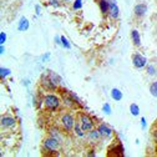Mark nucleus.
Masks as SVG:
<instances>
[{
    "mask_svg": "<svg viewBox=\"0 0 157 157\" xmlns=\"http://www.w3.org/2000/svg\"><path fill=\"white\" fill-rule=\"evenodd\" d=\"M41 146L46 155H57V151L61 148V141H59L57 139L49 135L43 140Z\"/></svg>",
    "mask_w": 157,
    "mask_h": 157,
    "instance_id": "nucleus-1",
    "label": "nucleus"
},
{
    "mask_svg": "<svg viewBox=\"0 0 157 157\" xmlns=\"http://www.w3.org/2000/svg\"><path fill=\"white\" fill-rule=\"evenodd\" d=\"M43 101H44V106L49 111H56V110H59V107L61 105V97L56 94L49 92L43 96Z\"/></svg>",
    "mask_w": 157,
    "mask_h": 157,
    "instance_id": "nucleus-2",
    "label": "nucleus"
},
{
    "mask_svg": "<svg viewBox=\"0 0 157 157\" xmlns=\"http://www.w3.org/2000/svg\"><path fill=\"white\" fill-rule=\"evenodd\" d=\"M60 125H61V128L64 130V131H66V132H69V131H72V128H74V126H75V119H74V116L71 115V113H69V112H64L61 116H60Z\"/></svg>",
    "mask_w": 157,
    "mask_h": 157,
    "instance_id": "nucleus-3",
    "label": "nucleus"
},
{
    "mask_svg": "<svg viewBox=\"0 0 157 157\" xmlns=\"http://www.w3.org/2000/svg\"><path fill=\"white\" fill-rule=\"evenodd\" d=\"M77 121H78V124L81 125V127H82L86 132L90 131V130H92L94 126H95V124H94V119H92L90 115H87V113H85V112L78 113V119H77Z\"/></svg>",
    "mask_w": 157,
    "mask_h": 157,
    "instance_id": "nucleus-4",
    "label": "nucleus"
},
{
    "mask_svg": "<svg viewBox=\"0 0 157 157\" xmlns=\"http://www.w3.org/2000/svg\"><path fill=\"white\" fill-rule=\"evenodd\" d=\"M0 125H2L3 130H10L14 128L16 126V119L11 115H3L2 116V121H0Z\"/></svg>",
    "mask_w": 157,
    "mask_h": 157,
    "instance_id": "nucleus-5",
    "label": "nucleus"
},
{
    "mask_svg": "<svg viewBox=\"0 0 157 157\" xmlns=\"http://www.w3.org/2000/svg\"><path fill=\"white\" fill-rule=\"evenodd\" d=\"M132 64L136 69H144L147 65V59L144 55L136 52L132 55Z\"/></svg>",
    "mask_w": 157,
    "mask_h": 157,
    "instance_id": "nucleus-6",
    "label": "nucleus"
},
{
    "mask_svg": "<svg viewBox=\"0 0 157 157\" xmlns=\"http://www.w3.org/2000/svg\"><path fill=\"white\" fill-rule=\"evenodd\" d=\"M40 85L43 89H45L46 91H55L57 89V85H55L51 78L49 77V75H43L40 78Z\"/></svg>",
    "mask_w": 157,
    "mask_h": 157,
    "instance_id": "nucleus-7",
    "label": "nucleus"
},
{
    "mask_svg": "<svg viewBox=\"0 0 157 157\" xmlns=\"http://www.w3.org/2000/svg\"><path fill=\"white\" fill-rule=\"evenodd\" d=\"M61 101L64 102V105L66 107H75V104H76V101L74 100V97H72V94L70 91H67V90H63Z\"/></svg>",
    "mask_w": 157,
    "mask_h": 157,
    "instance_id": "nucleus-8",
    "label": "nucleus"
},
{
    "mask_svg": "<svg viewBox=\"0 0 157 157\" xmlns=\"http://www.w3.org/2000/svg\"><path fill=\"white\" fill-rule=\"evenodd\" d=\"M109 156H115V157H124L125 156V150L121 144H113L109 148Z\"/></svg>",
    "mask_w": 157,
    "mask_h": 157,
    "instance_id": "nucleus-9",
    "label": "nucleus"
},
{
    "mask_svg": "<svg viewBox=\"0 0 157 157\" xmlns=\"http://www.w3.org/2000/svg\"><path fill=\"white\" fill-rule=\"evenodd\" d=\"M86 137H87V140H89V142L90 144H97L100 141V139H101V133H100V131L97 130V128H92V130H90V131H87L86 132Z\"/></svg>",
    "mask_w": 157,
    "mask_h": 157,
    "instance_id": "nucleus-10",
    "label": "nucleus"
},
{
    "mask_svg": "<svg viewBox=\"0 0 157 157\" xmlns=\"http://www.w3.org/2000/svg\"><path fill=\"white\" fill-rule=\"evenodd\" d=\"M97 130L100 131V133H101V136L104 137V139H110V137L112 136V133H113L112 128L110 126H107L106 124H100L99 126H97Z\"/></svg>",
    "mask_w": 157,
    "mask_h": 157,
    "instance_id": "nucleus-11",
    "label": "nucleus"
},
{
    "mask_svg": "<svg viewBox=\"0 0 157 157\" xmlns=\"http://www.w3.org/2000/svg\"><path fill=\"white\" fill-rule=\"evenodd\" d=\"M133 13L137 17H144L147 13V5L144 4V3H140V4H136L135 8H133Z\"/></svg>",
    "mask_w": 157,
    "mask_h": 157,
    "instance_id": "nucleus-12",
    "label": "nucleus"
},
{
    "mask_svg": "<svg viewBox=\"0 0 157 157\" xmlns=\"http://www.w3.org/2000/svg\"><path fill=\"white\" fill-rule=\"evenodd\" d=\"M109 15L111 19H117L120 15V9L117 6V4L115 3V0H110V10H109Z\"/></svg>",
    "mask_w": 157,
    "mask_h": 157,
    "instance_id": "nucleus-13",
    "label": "nucleus"
},
{
    "mask_svg": "<svg viewBox=\"0 0 157 157\" xmlns=\"http://www.w3.org/2000/svg\"><path fill=\"white\" fill-rule=\"evenodd\" d=\"M72 132H74V135H75V136L80 137V139H82V137H85V136H86V131L81 127V125L78 124V122H76V124H75V126H74V128H72Z\"/></svg>",
    "mask_w": 157,
    "mask_h": 157,
    "instance_id": "nucleus-14",
    "label": "nucleus"
},
{
    "mask_svg": "<svg viewBox=\"0 0 157 157\" xmlns=\"http://www.w3.org/2000/svg\"><path fill=\"white\" fill-rule=\"evenodd\" d=\"M29 26H30V23H29V20L25 17V16H23L20 20H19V24H17V30L19 31H26L28 29H29Z\"/></svg>",
    "mask_w": 157,
    "mask_h": 157,
    "instance_id": "nucleus-15",
    "label": "nucleus"
},
{
    "mask_svg": "<svg viewBox=\"0 0 157 157\" xmlns=\"http://www.w3.org/2000/svg\"><path fill=\"white\" fill-rule=\"evenodd\" d=\"M131 39H132V43H133L135 46H140V45H141V36H140L139 30L133 29V30L131 31Z\"/></svg>",
    "mask_w": 157,
    "mask_h": 157,
    "instance_id": "nucleus-16",
    "label": "nucleus"
},
{
    "mask_svg": "<svg viewBox=\"0 0 157 157\" xmlns=\"http://www.w3.org/2000/svg\"><path fill=\"white\" fill-rule=\"evenodd\" d=\"M99 8L102 14H109L110 10V0H99Z\"/></svg>",
    "mask_w": 157,
    "mask_h": 157,
    "instance_id": "nucleus-17",
    "label": "nucleus"
},
{
    "mask_svg": "<svg viewBox=\"0 0 157 157\" xmlns=\"http://www.w3.org/2000/svg\"><path fill=\"white\" fill-rule=\"evenodd\" d=\"M49 135L52 136V137H55V139H57L59 141H61V142H63V140H64V136H63L61 131L59 130V128H56V127H51V128L49 130Z\"/></svg>",
    "mask_w": 157,
    "mask_h": 157,
    "instance_id": "nucleus-18",
    "label": "nucleus"
},
{
    "mask_svg": "<svg viewBox=\"0 0 157 157\" xmlns=\"http://www.w3.org/2000/svg\"><path fill=\"white\" fill-rule=\"evenodd\" d=\"M111 97H112L115 101H121V100H122V97H124L122 91L119 90V89H116V87H113V89L111 90Z\"/></svg>",
    "mask_w": 157,
    "mask_h": 157,
    "instance_id": "nucleus-19",
    "label": "nucleus"
},
{
    "mask_svg": "<svg viewBox=\"0 0 157 157\" xmlns=\"http://www.w3.org/2000/svg\"><path fill=\"white\" fill-rule=\"evenodd\" d=\"M48 75H49V77L51 78V81H52L55 85H57V86H59V85L61 84V81H63V80H61V77L59 76L56 72H54V71L49 70V74H48Z\"/></svg>",
    "mask_w": 157,
    "mask_h": 157,
    "instance_id": "nucleus-20",
    "label": "nucleus"
},
{
    "mask_svg": "<svg viewBox=\"0 0 157 157\" xmlns=\"http://www.w3.org/2000/svg\"><path fill=\"white\" fill-rule=\"evenodd\" d=\"M146 72L150 76H156L157 75V66L155 64H147L146 65Z\"/></svg>",
    "mask_w": 157,
    "mask_h": 157,
    "instance_id": "nucleus-21",
    "label": "nucleus"
},
{
    "mask_svg": "<svg viewBox=\"0 0 157 157\" xmlns=\"http://www.w3.org/2000/svg\"><path fill=\"white\" fill-rule=\"evenodd\" d=\"M130 112H131V115L132 116H139L140 115V107H139V105H136V104H131L130 105Z\"/></svg>",
    "mask_w": 157,
    "mask_h": 157,
    "instance_id": "nucleus-22",
    "label": "nucleus"
},
{
    "mask_svg": "<svg viewBox=\"0 0 157 157\" xmlns=\"http://www.w3.org/2000/svg\"><path fill=\"white\" fill-rule=\"evenodd\" d=\"M10 74H11V70L8 69V67H2V69H0V77H2V80L6 78Z\"/></svg>",
    "mask_w": 157,
    "mask_h": 157,
    "instance_id": "nucleus-23",
    "label": "nucleus"
},
{
    "mask_svg": "<svg viewBox=\"0 0 157 157\" xmlns=\"http://www.w3.org/2000/svg\"><path fill=\"white\" fill-rule=\"evenodd\" d=\"M150 94H151L153 97H157V81H153V82L150 85Z\"/></svg>",
    "mask_w": 157,
    "mask_h": 157,
    "instance_id": "nucleus-24",
    "label": "nucleus"
},
{
    "mask_svg": "<svg viewBox=\"0 0 157 157\" xmlns=\"http://www.w3.org/2000/svg\"><path fill=\"white\" fill-rule=\"evenodd\" d=\"M61 46H63V48H65V49H67V50H70V49H71V44H70V41L67 40V37L61 36Z\"/></svg>",
    "mask_w": 157,
    "mask_h": 157,
    "instance_id": "nucleus-25",
    "label": "nucleus"
},
{
    "mask_svg": "<svg viewBox=\"0 0 157 157\" xmlns=\"http://www.w3.org/2000/svg\"><path fill=\"white\" fill-rule=\"evenodd\" d=\"M81 8H82V0H74L72 9L74 10H80Z\"/></svg>",
    "mask_w": 157,
    "mask_h": 157,
    "instance_id": "nucleus-26",
    "label": "nucleus"
},
{
    "mask_svg": "<svg viewBox=\"0 0 157 157\" xmlns=\"http://www.w3.org/2000/svg\"><path fill=\"white\" fill-rule=\"evenodd\" d=\"M102 111H104V113L105 115H111V112H112V109H111V106H110V104H104V106H102Z\"/></svg>",
    "mask_w": 157,
    "mask_h": 157,
    "instance_id": "nucleus-27",
    "label": "nucleus"
},
{
    "mask_svg": "<svg viewBox=\"0 0 157 157\" xmlns=\"http://www.w3.org/2000/svg\"><path fill=\"white\" fill-rule=\"evenodd\" d=\"M5 41H6V34L5 31H2L0 33V45H4Z\"/></svg>",
    "mask_w": 157,
    "mask_h": 157,
    "instance_id": "nucleus-28",
    "label": "nucleus"
},
{
    "mask_svg": "<svg viewBox=\"0 0 157 157\" xmlns=\"http://www.w3.org/2000/svg\"><path fill=\"white\" fill-rule=\"evenodd\" d=\"M49 4H50L51 6L59 8V6H60V0H49Z\"/></svg>",
    "mask_w": 157,
    "mask_h": 157,
    "instance_id": "nucleus-29",
    "label": "nucleus"
},
{
    "mask_svg": "<svg viewBox=\"0 0 157 157\" xmlns=\"http://www.w3.org/2000/svg\"><path fill=\"white\" fill-rule=\"evenodd\" d=\"M152 137H153V141H155L156 145H157V128H153V130H152Z\"/></svg>",
    "mask_w": 157,
    "mask_h": 157,
    "instance_id": "nucleus-30",
    "label": "nucleus"
},
{
    "mask_svg": "<svg viewBox=\"0 0 157 157\" xmlns=\"http://www.w3.org/2000/svg\"><path fill=\"white\" fill-rule=\"evenodd\" d=\"M147 126V122H146V119H145V117H141V127L142 128H145Z\"/></svg>",
    "mask_w": 157,
    "mask_h": 157,
    "instance_id": "nucleus-31",
    "label": "nucleus"
},
{
    "mask_svg": "<svg viewBox=\"0 0 157 157\" xmlns=\"http://www.w3.org/2000/svg\"><path fill=\"white\" fill-rule=\"evenodd\" d=\"M55 43L57 45H61V36H55Z\"/></svg>",
    "mask_w": 157,
    "mask_h": 157,
    "instance_id": "nucleus-32",
    "label": "nucleus"
},
{
    "mask_svg": "<svg viewBox=\"0 0 157 157\" xmlns=\"http://www.w3.org/2000/svg\"><path fill=\"white\" fill-rule=\"evenodd\" d=\"M4 52H5V46L0 45V55H4Z\"/></svg>",
    "mask_w": 157,
    "mask_h": 157,
    "instance_id": "nucleus-33",
    "label": "nucleus"
},
{
    "mask_svg": "<svg viewBox=\"0 0 157 157\" xmlns=\"http://www.w3.org/2000/svg\"><path fill=\"white\" fill-rule=\"evenodd\" d=\"M87 156H90V157H94V156H96V152H95L94 150H90V152H87Z\"/></svg>",
    "mask_w": 157,
    "mask_h": 157,
    "instance_id": "nucleus-34",
    "label": "nucleus"
},
{
    "mask_svg": "<svg viewBox=\"0 0 157 157\" xmlns=\"http://www.w3.org/2000/svg\"><path fill=\"white\" fill-rule=\"evenodd\" d=\"M35 10H36V14H37V15L41 14V11H40V5H36V6H35Z\"/></svg>",
    "mask_w": 157,
    "mask_h": 157,
    "instance_id": "nucleus-35",
    "label": "nucleus"
},
{
    "mask_svg": "<svg viewBox=\"0 0 157 157\" xmlns=\"http://www.w3.org/2000/svg\"><path fill=\"white\" fill-rule=\"evenodd\" d=\"M50 57V54H46V55H43V57H41V60L43 61H45V60H48V59Z\"/></svg>",
    "mask_w": 157,
    "mask_h": 157,
    "instance_id": "nucleus-36",
    "label": "nucleus"
},
{
    "mask_svg": "<svg viewBox=\"0 0 157 157\" xmlns=\"http://www.w3.org/2000/svg\"><path fill=\"white\" fill-rule=\"evenodd\" d=\"M61 2H64V3H69V2H71V0H61Z\"/></svg>",
    "mask_w": 157,
    "mask_h": 157,
    "instance_id": "nucleus-37",
    "label": "nucleus"
},
{
    "mask_svg": "<svg viewBox=\"0 0 157 157\" xmlns=\"http://www.w3.org/2000/svg\"><path fill=\"white\" fill-rule=\"evenodd\" d=\"M156 155H157V146H156Z\"/></svg>",
    "mask_w": 157,
    "mask_h": 157,
    "instance_id": "nucleus-38",
    "label": "nucleus"
}]
</instances>
